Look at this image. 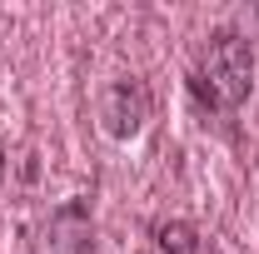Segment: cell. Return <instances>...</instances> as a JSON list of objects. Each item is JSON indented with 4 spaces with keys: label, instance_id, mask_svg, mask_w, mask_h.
Returning <instances> with one entry per match:
<instances>
[{
    "label": "cell",
    "instance_id": "1",
    "mask_svg": "<svg viewBox=\"0 0 259 254\" xmlns=\"http://www.w3.org/2000/svg\"><path fill=\"white\" fill-rule=\"evenodd\" d=\"M249 75H254L249 45L234 30H220V35H209V45L194 55L190 90L204 110H234L239 100L249 95Z\"/></svg>",
    "mask_w": 259,
    "mask_h": 254
}]
</instances>
